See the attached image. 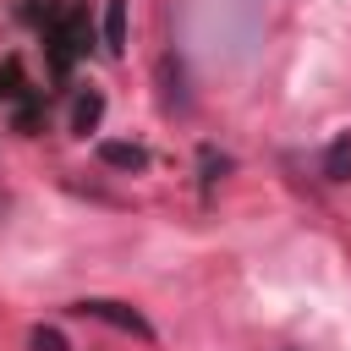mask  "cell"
I'll return each mask as SVG.
<instances>
[{
	"label": "cell",
	"mask_w": 351,
	"mask_h": 351,
	"mask_svg": "<svg viewBox=\"0 0 351 351\" xmlns=\"http://www.w3.org/2000/svg\"><path fill=\"white\" fill-rule=\"evenodd\" d=\"M99 159L104 165H115V170H148V148H137V143H99Z\"/></svg>",
	"instance_id": "cell-3"
},
{
	"label": "cell",
	"mask_w": 351,
	"mask_h": 351,
	"mask_svg": "<svg viewBox=\"0 0 351 351\" xmlns=\"http://www.w3.org/2000/svg\"><path fill=\"white\" fill-rule=\"evenodd\" d=\"M99 115H104V93H99V88L77 93V104H71V126H77V132H93Z\"/></svg>",
	"instance_id": "cell-6"
},
{
	"label": "cell",
	"mask_w": 351,
	"mask_h": 351,
	"mask_svg": "<svg viewBox=\"0 0 351 351\" xmlns=\"http://www.w3.org/2000/svg\"><path fill=\"white\" fill-rule=\"evenodd\" d=\"M71 313H82V318H99V324H110V329H121V335L154 340V324H148L137 307H126V302H110V296H88V302H77Z\"/></svg>",
	"instance_id": "cell-2"
},
{
	"label": "cell",
	"mask_w": 351,
	"mask_h": 351,
	"mask_svg": "<svg viewBox=\"0 0 351 351\" xmlns=\"http://www.w3.org/2000/svg\"><path fill=\"white\" fill-rule=\"evenodd\" d=\"M104 49L110 55L126 49V0H104Z\"/></svg>",
	"instance_id": "cell-4"
},
{
	"label": "cell",
	"mask_w": 351,
	"mask_h": 351,
	"mask_svg": "<svg viewBox=\"0 0 351 351\" xmlns=\"http://www.w3.org/2000/svg\"><path fill=\"white\" fill-rule=\"evenodd\" d=\"M27 351H71V340H66L60 329H49V324H38V329L27 335Z\"/></svg>",
	"instance_id": "cell-7"
},
{
	"label": "cell",
	"mask_w": 351,
	"mask_h": 351,
	"mask_svg": "<svg viewBox=\"0 0 351 351\" xmlns=\"http://www.w3.org/2000/svg\"><path fill=\"white\" fill-rule=\"evenodd\" d=\"M82 38H88V16H82L77 5H66V11L49 22V55H55V77H66V71H71V60L88 49Z\"/></svg>",
	"instance_id": "cell-1"
},
{
	"label": "cell",
	"mask_w": 351,
	"mask_h": 351,
	"mask_svg": "<svg viewBox=\"0 0 351 351\" xmlns=\"http://www.w3.org/2000/svg\"><path fill=\"white\" fill-rule=\"evenodd\" d=\"M324 176H329V181H351V132H340V137L324 148Z\"/></svg>",
	"instance_id": "cell-5"
}]
</instances>
